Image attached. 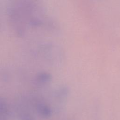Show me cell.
Returning a JSON list of instances; mask_svg holds the SVG:
<instances>
[{
	"mask_svg": "<svg viewBox=\"0 0 120 120\" xmlns=\"http://www.w3.org/2000/svg\"><path fill=\"white\" fill-rule=\"evenodd\" d=\"M7 13L12 30L19 37L46 28L47 19L39 0H8Z\"/></svg>",
	"mask_w": 120,
	"mask_h": 120,
	"instance_id": "cell-1",
	"label": "cell"
}]
</instances>
